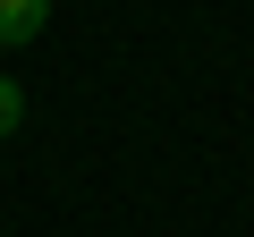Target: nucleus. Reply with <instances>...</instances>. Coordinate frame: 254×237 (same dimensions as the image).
Wrapping results in <instances>:
<instances>
[{
  "label": "nucleus",
  "instance_id": "f03ea898",
  "mask_svg": "<svg viewBox=\"0 0 254 237\" xmlns=\"http://www.w3.org/2000/svg\"><path fill=\"white\" fill-rule=\"evenodd\" d=\"M17 118H26V93H17L9 76H0V136H17Z\"/></svg>",
  "mask_w": 254,
  "mask_h": 237
},
{
  "label": "nucleus",
  "instance_id": "f257e3e1",
  "mask_svg": "<svg viewBox=\"0 0 254 237\" xmlns=\"http://www.w3.org/2000/svg\"><path fill=\"white\" fill-rule=\"evenodd\" d=\"M51 26V0H0V51H26Z\"/></svg>",
  "mask_w": 254,
  "mask_h": 237
}]
</instances>
